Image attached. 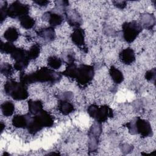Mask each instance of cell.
I'll use <instances>...</instances> for the list:
<instances>
[{"mask_svg": "<svg viewBox=\"0 0 156 156\" xmlns=\"http://www.w3.org/2000/svg\"><path fill=\"white\" fill-rule=\"evenodd\" d=\"M62 77L61 73L47 67H42L35 72L26 74L21 73L20 76V82L26 85L36 82H49L56 83Z\"/></svg>", "mask_w": 156, "mask_h": 156, "instance_id": "obj_1", "label": "cell"}, {"mask_svg": "<svg viewBox=\"0 0 156 156\" xmlns=\"http://www.w3.org/2000/svg\"><path fill=\"white\" fill-rule=\"evenodd\" d=\"M53 124V116L49 112L42 110L37 115L32 116L27 129L30 134L34 135L44 127H50Z\"/></svg>", "mask_w": 156, "mask_h": 156, "instance_id": "obj_2", "label": "cell"}, {"mask_svg": "<svg viewBox=\"0 0 156 156\" xmlns=\"http://www.w3.org/2000/svg\"><path fill=\"white\" fill-rule=\"evenodd\" d=\"M4 90L7 95L16 101H23L26 99L29 96L27 85L13 79L6 81L4 86Z\"/></svg>", "mask_w": 156, "mask_h": 156, "instance_id": "obj_3", "label": "cell"}, {"mask_svg": "<svg viewBox=\"0 0 156 156\" xmlns=\"http://www.w3.org/2000/svg\"><path fill=\"white\" fill-rule=\"evenodd\" d=\"M131 134H140L142 137L152 136L153 135L151 125L148 121L136 117L126 124Z\"/></svg>", "mask_w": 156, "mask_h": 156, "instance_id": "obj_4", "label": "cell"}, {"mask_svg": "<svg viewBox=\"0 0 156 156\" xmlns=\"http://www.w3.org/2000/svg\"><path fill=\"white\" fill-rule=\"evenodd\" d=\"M87 112L92 118L100 123L105 122L109 118L113 116L112 109L107 105L98 106L92 104L88 107Z\"/></svg>", "mask_w": 156, "mask_h": 156, "instance_id": "obj_5", "label": "cell"}, {"mask_svg": "<svg viewBox=\"0 0 156 156\" xmlns=\"http://www.w3.org/2000/svg\"><path fill=\"white\" fill-rule=\"evenodd\" d=\"M142 26L135 21L125 22L122 25V36L127 43L133 42L142 31Z\"/></svg>", "mask_w": 156, "mask_h": 156, "instance_id": "obj_6", "label": "cell"}, {"mask_svg": "<svg viewBox=\"0 0 156 156\" xmlns=\"http://www.w3.org/2000/svg\"><path fill=\"white\" fill-rule=\"evenodd\" d=\"M94 76V68L91 65L85 64L77 66L74 79L81 86H86L93 79Z\"/></svg>", "mask_w": 156, "mask_h": 156, "instance_id": "obj_7", "label": "cell"}, {"mask_svg": "<svg viewBox=\"0 0 156 156\" xmlns=\"http://www.w3.org/2000/svg\"><path fill=\"white\" fill-rule=\"evenodd\" d=\"M30 7L28 4H23L18 1L12 2L7 9V15L11 18H20L24 15H28Z\"/></svg>", "mask_w": 156, "mask_h": 156, "instance_id": "obj_8", "label": "cell"}, {"mask_svg": "<svg viewBox=\"0 0 156 156\" xmlns=\"http://www.w3.org/2000/svg\"><path fill=\"white\" fill-rule=\"evenodd\" d=\"M63 13L68 23L71 26L77 28L82 24V18L77 10L74 9H66Z\"/></svg>", "mask_w": 156, "mask_h": 156, "instance_id": "obj_9", "label": "cell"}, {"mask_svg": "<svg viewBox=\"0 0 156 156\" xmlns=\"http://www.w3.org/2000/svg\"><path fill=\"white\" fill-rule=\"evenodd\" d=\"M42 19L49 23L51 27H54L59 26L63 21V16L56 12L48 11L43 13Z\"/></svg>", "mask_w": 156, "mask_h": 156, "instance_id": "obj_10", "label": "cell"}, {"mask_svg": "<svg viewBox=\"0 0 156 156\" xmlns=\"http://www.w3.org/2000/svg\"><path fill=\"white\" fill-rule=\"evenodd\" d=\"M73 43L81 49H85V32L80 27L76 28L71 35Z\"/></svg>", "mask_w": 156, "mask_h": 156, "instance_id": "obj_11", "label": "cell"}, {"mask_svg": "<svg viewBox=\"0 0 156 156\" xmlns=\"http://www.w3.org/2000/svg\"><path fill=\"white\" fill-rule=\"evenodd\" d=\"M31 115L30 113L26 115H17L13 116L12 123V125L16 128L27 129L30 119Z\"/></svg>", "mask_w": 156, "mask_h": 156, "instance_id": "obj_12", "label": "cell"}, {"mask_svg": "<svg viewBox=\"0 0 156 156\" xmlns=\"http://www.w3.org/2000/svg\"><path fill=\"white\" fill-rule=\"evenodd\" d=\"M120 61L125 65H130L135 60L134 51L130 48H127L121 51L119 54Z\"/></svg>", "mask_w": 156, "mask_h": 156, "instance_id": "obj_13", "label": "cell"}, {"mask_svg": "<svg viewBox=\"0 0 156 156\" xmlns=\"http://www.w3.org/2000/svg\"><path fill=\"white\" fill-rule=\"evenodd\" d=\"M37 34L46 42H50L54 40L55 32L54 27H48L41 29L37 31Z\"/></svg>", "mask_w": 156, "mask_h": 156, "instance_id": "obj_14", "label": "cell"}, {"mask_svg": "<svg viewBox=\"0 0 156 156\" xmlns=\"http://www.w3.org/2000/svg\"><path fill=\"white\" fill-rule=\"evenodd\" d=\"M58 108L60 112L64 115H68L74 111L73 104L68 99H60L58 103Z\"/></svg>", "mask_w": 156, "mask_h": 156, "instance_id": "obj_15", "label": "cell"}, {"mask_svg": "<svg viewBox=\"0 0 156 156\" xmlns=\"http://www.w3.org/2000/svg\"><path fill=\"white\" fill-rule=\"evenodd\" d=\"M11 57L15 60V62H20L24 61H29L27 56V51L23 48H16L10 54Z\"/></svg>", "mask_w": 156, "mask_h": 156, "instance_id": "obj_16", "label": "cell"}, {"mask_svg": "<svg viewBox=\"0 0 156 156\" xmlns=\"http://www.w3.org/2000/svg\"><path fill=\"white\" fill-rule=\"evenodd\" d=\"M29 112L30 115H35L43 110V103L40 100H32L28 101Z\"/></svg>", "mask_w": 156, "mask_h": 156, "instance_id": "obj_17", "label": "cell"}, {"mask_svg": "<svg viewBox=\"0 0 156 156\" xmlns=\"http://www.w3.org/2000/svg\"><path fill=\"white\" fill-rule=\"evenodd\" d=\"M109 74L112 80L117 84L122 83L124 80V76L122 73L116 68V67L112 66L109 69Z\"/></svg>", "mask_w": 156, "mask_h": 156, "instance_id": "obj_18", "label": "cell"}, {"mask_svg": "<svg viewBox=\"0 0 156 156\" xmlns=\"http://www.w3.org/2000/svg\"><path fill=\"white\" fill-rule=\"evenodd\" d=\"M19 35V32L16 28L14 27H10L5 31L4 37L8 42L13 43L18 38Z\"/></svg>", "mask_w": 156, "mask_h": 156, "instance_id": "obj_19", "label": "cell"}, {"mask_svg": "<svg viewBox=\"0 0 156 156\" xmlns=\"http://www.w3.org/2000/svg\"><path fill=\"white\" fill-rule=\"evenodd\" d=\"M1 108L2 113L5 116H12L15 111V105L10 101H7L3 102L1 104Z\"/></svg>", "mask_w": 156, "mask_h": 156, "instance_id": "obj_20", "label": "cell"}, {"mask_svg": "<svg viewBox=\"0 0 156 156\" xmlns=\"http://www.w3.org/2000/svg\"><path fill=\"white\" fill-rule=\"evenodd\" d=\"M20 25L25 29H32L35 23V21L33 18L28 15H24L19 18Z\"/></svg>", "mask_w": 156, "mask_h": 156, "instance_id": "obj_21", "label": "cell"}, {"mask_svg": "<svg viewBox=\"0 0 156 156\" xmlns=\"http://www.w3.org/2000/svg\"><path fill=\"white\" fill-rule=\"evenodd\" d=\"M77 66L74 63V62L68 64L67 67L62 73V74L66 77L74 79L76 71H77Z\"/></svg>", "mask_w": 156, "mask_h": 156, "instance_id": "obj_22", "label": "cell"}, {"mask_svg": "<svg viewBox=\"0 0 156 156\" xmlns=\"http://www.w3.org/2000/svg\"><path fill=\"white\" fill-rule=\"evenodd\" d=\"M40 45L35 43L33 44L30 49L27 51V56L30 60L36 59L40 55Z\"/></svg>", "mask_w": 156, "mask_h": 156, "instance_id": "obj_23", "label": "cell"}, {"mask_svg": "<svg viewBox=\"0 0 156 156\" xmlns=\"http://www.w3.org/2000/svg\"><path fill=\"white\" fill-rule=\"evenodd\" d=\"M48 65L51 69H57L61 67L62 60L56 56H51L48 59Z\"/></svg>", "mask_w": 156, "mask_h": 156, "instance_id": "obj_24", "label": "cell"}, {"mask_svg": "<svg viewBox=\"0 0 156 156\" xmlns=\"http://www.w3.org/2000/svg\"><path fill=\"white\" fill-rule=\"evenodd\" d=\"M15 48H16V46L12 43H10V42L4 43L2 41H1V46H0V49L1 52L10 54Z\"/></svg>", "mask_w": 156, "mask_h": 156, "instance_id": "obj_25", "label": "cell"}, {"mask_svg": "<svg viewBox=\"0 0 156 156\" xmlns=\"http://www.w3.org/2000/svg\"><path fill=\"white\" fill-rule=\"evenodd\" d=\"M14 68L8 63H4L1 66V73L5 77H10L13 72Z\"/></svg>", "mask_w": 156, "mask_h": 156, "instance_id": "obj_26", "label": "cell"}, {"mask_svg": "<svg viewBox=\"0 0 156 156\" xmlns=\"http://www.w3.org/2000/svg\"><path fill=\"white\" fill-rule=\"evenodd\" d=\"M1 9H0V21L1 23H2L5 19L8 16L7 15V9L8 5L6 1H1L0 2Z\"/></svg>", "mask_w": 156, "mask_h": 156, "instance_id": "obj_27", "label": "cell"}, {"mask_svg": "<svg viewBox=\"0 0 156 156\" xmlns=\"http://www.w3.org/2000/svg\"><path fill=\"white\" fill-rule=\"evenodd\" d=\"M63 60L67 64H69L74 62L75 60V54L73 52H67L65 54H63Z\"/></svg>", "mask_w": 156, "mask_h": 156, "instance_id": "obj_28", "label": "cell"}, {"mask_svg": "<svg viewBox=\"0 0 156 156\" xmlns=\"http://www.w3.org/2000/svg\"><path fill=\"white\" fill-rule=\"evenodd\" d=\"M145 79L149 81L155 82V69L153 68L147 71L145 73Z\"/></svg>", "mask_w": 156, "mask_h": 156, "instance_id": "obj_29", "label": "cell"}, {"mask_svg": "<svg viewBox=\"0 0 156 156\" xmlns=\"http://www.w3.org/2000/svg\"><path fill=\"white\" fill-rule=\"evenodd\" d=\"M112 2L115 7L120 9H124L127 5L126 1H113Z\"/></svg>", "mask_w": 156, "mask_h": 156, "instance_id": "obj_30", "label": "cell"}, {"mask_svg": "<svg viewBox=\"0 0 156 156\" xmlns=\"http://www.w3.org/2000/svg\"><path fill=\"white\" fill-rule=\"evenodd\" d=\"M55 5L59 7L65 8L69 5V2L68 1H55Z\"/></svg>", "mask_w": 156, "mask_h": 156, "instance_id": "obj_31", "label": "cell"}, {"mask_svg": "<svg viewBox=\"0 0 156 156\" xmlns=\"http://www.w3.org/2000/svg\"><path fill=\"white\" fill-rule=\"evenodd\" d=\"M34 3L37 4V5L41 6V7H44V6H47L48 4L49 3V1H46V0H35L34 1Z\"/></svg>", "mask_w": 156, "mask_h": 156, "instance_id": "obj_32", "label": "cell"}, {"mask_svg": "<svg viewBox=\"0 0 156 156\" xmlns=\"http://www.w3.org/2000/svg\"><path fill=\"white\" fill-rule=\"evenodd\" d=\"M5 127V125L4 124V123L2 122H1V132H2L3 130H4V128Z\"/></svg>", "mask_w": 156, "mask_h": 156, "instance_id": "obj_33", "label": "cell"}]
</instances>
